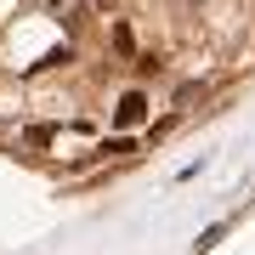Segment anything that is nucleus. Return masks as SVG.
Instances as JSON below:
<instances>
[{
	"mask_svg": "<svg viewBox=\"0 0 255 255\" xmlns=\"http://www.w3.org/2000/svg\"><path fill=\"white\" fill-rule=\"evenodd\" d=\"M142 114H147V97H142V91H130L125 102H119V114H114V119L130 130V125H142Z\"/></svg>",
	"mask_w": 255,
	"mask_h": 255,
	"instance_id": "nucleus-1",
	"label": "nucleus"
}]
</instances>
